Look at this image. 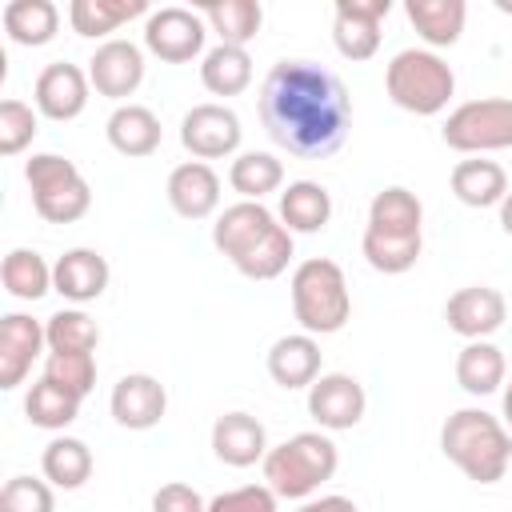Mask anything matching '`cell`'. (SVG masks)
<instances>
[{"mask_svg":"<svg viewBox=\"0 0 512 512\" xmlns=\"http://www.w3.org/2000/svg\"><path fill=\"white\" fill-rule=\"evenodd\" d=\"M208 512H276V492L268 484H244L208 500Z\"/></svg>","mask_w":512,"mask_h":512,"instance_id":"cell-41","label":"cell"},{"mask_svg":"<svg viewBox=\"0 0 512 512\" xmlns=\"http://www.w3.org/2000/svg\"><path fill=\"white\" fill-rule=\"evenodd\" d=\"M228 184L244 200H264L268 192H276L284 184V164L272 152H240L228 168Z\"/></svg>","mask_w":512,"mask_h":512,"instance_id":"cell-35","label":"cell"},{"mask_svg":"<svg viewBox=\"0 0 512 512\" xmlns=\"http://www.w3.org/2000/svg\"><path fill=\"white\" fill-rule=\"evenodd\" d=\"M440 452L476 484H496L512 460V432L484 408H456L440 428Z\"/></svg>","mask_w":512,"mask_h":512,"instance_id":"cell-3","label":"cell"},{"mask_svg":"<svg viewBox=\"0 0 512 512\" xmlns=\"http://www.w3.org/2000/svg\"><path fill=\"white\" fill-rule=\"evenodd\" d=\"M108 408H112V420H116L120 428H128V432H148V428H156V424L164 420V412H168V392H164V384H160L156 376H148V372H128V376L116 380Z\"/></svg>","mask_w":512,"mask_h":512,"instance_id":"cell-14","label":"cell"},{"mask_svg":"<svg viewBox=\"0 0 512 512\" xmlns=\"http://www.w3.org/2000/svg\"><path fill=\"white\" fill-rule=\"evenodd\" d=\"M24 412H28V420H32L36 428L60 432V428H68V424L80 416V396L64 392V388L52 384L48 376H40V380L28 388V396H24Z\"/></svg>","mask_w":512,"mask_h":512,"instance_id":"cell-34","label":"cell"},{"mask_svg":"<svg viewBox=\"0 0 512 512\" xmlns=\"http://www.w3.org/2000/svg\"><path fill=\"white\" fill-rule=\"evenodd\" d=\"M444 320L456 336L464 340H488L492 332L504 328L508 320V300L500 288H488V284H468L460 292L448 296L444 304Z\"/></svg>","mask_w":512,"mask_h":512,"instance_id":"cell-13","label":"cell"},{"mask_svg":"<svg viewBox=\"0 0 512 512\" xmlns=\"http://www.w3.org/2000/svg\"><path fill=\"white\" fill-rule=\"evenodd\" d=\"M88 88H92V80L84 68L56 60L36 76L32 100H36V112L48 120H76L88 108Z\"/></svg>","mask_w":512,"mask_h":512,"instance_id":"cell-16","label":"cell"},{"mask_svg":"<svg viewBox=\"0 0 512 512\" xmlns=\"http://www.w3.org/2000/svg\"><path fill=\"white\" fill-rule=\"evenodd\" d=\"M44 332H48V352H96L100 344L96 320L80 308H60L56 316H48Z\"/></svg>","mask_w":512,"mask_h":512,"instance_id":"cell-37","label":"cell"},{"mask_svg":"<svg viewBox=\"0 0 512 512\" xmlns=\"http://www.w3.org/2000/svg\"><path fill=\"white\" fill-rule=\"evenodd\" d=\"M240 136H244L240 116L228 104H196L180 120V144L204 164L232 156L240 148Z\"/></svg>","mask_w":512,"mask_h":512,"instance_id":"cell-10","label":"cell"},{"mask_svg":"<svg viewBox=\"0 0 512 512\" xmlns=\"http://www.w3.org/2000/svg\"><path fill=\"white\" fill-rule=\"evenodd\" d=\"M268 376L296 392V388H312L324 372H320V344L316 336L308 332H292V336H280L272 348H268Z\"/></svg>","mask_w":512,"mask_h":512,"instance_id":"cell-21","label":"cell"},{"mask_svg":"<svg viewBox=\"0 0 512 512\" xmlns=\"http://www.w3.org/2000/svg\"><path fill=\"white\" fill-rule=\"evenodd\" d=\"M408 24L420 32V40L428 48H452L464 32L468 20V4L464 0H408L404 4Z\"/></svg>","mask_w":512,"mask_h":512,"instance_id":"cell-23","label":"cell"},{"mask_svg":"<svg viewBox=\"0 0 512 512\" xmlns=\"http://www.w3.org/2000/svg\"><path fill=\"white\" fill-rule=\"evenodd\" d=\"M88 80L100 96L124 100L144 84V52L132 40H104L88 60Z\"/></svg>","mask_w":512,"mask_h":512,"instance_id":"cell-15","label":"cell"},{"mask_svg":"<svg viewBox=\"0 0 512 512\" xmlns=\"http://www.w3.org/2000/svg\"><path fill=\"white\" fill-rule=\"evenodd\" d=\"M24 180H28L36 216L48 224H76L92 208V188L84 172L60 152H36L24 164Z\"/></svg>","mask_w":512,"mask_h":512,"instance_id":"cell-7","label":"cell"},{"mask_svg":"<svg viewBox=\"0 0 512 512\" xmlns=\"http://www.w3.org/2000/svg\"><path fill=\"white\" fill-rule=\"evenodd\" d=\"M212 452L228 468H252L256 460L264 464V456H268L264 424L256 416H248V412H224V416H216V424H212Z\"/></svg>","mask_w":512,"mask_h":512,"instance_id":"cell-20","label":"cell"},{"mask_svg":"<svg viewBox=\"0 0 512 512\" xmlns=\"http://www.w3.org/2000/svg\"><path fill=\"white\" fill-rule=\"evenodd\" d=\"M48 348V332L28 312H8L0 320V388L24 384L32 372V360Z\"/></svg>","mask_w":512,"mask_h":512,"instance_id":"cell-17","label":"cell"},{"mask_svg":"<svg viewBox=\"0 0 512 512\" xmlns=\"http://www.w3.org/2000/svg\"><path fill=\"white\" fill-rule=\"evenodd\" d=\"M104 132H108V144H112L120 156H132V160L152 156V152L160 148V140H164V128H160L156 112L144 108V104H120V108L108 116Z\"/></svg>","mask_w":512,"mask_h":512,"instance_id":"cell-22","label":"cell"},{"mask_svg":"<svg viewBox=\"0 0 512 512\" xmlns=\"http://www.w3.org/2000/svg\"><path fill=\"white\" fill-rule=\"evenodd\" d=\"M504 352L492 344V340H468L456 356V384L468 392V396H492L504 388Z\"/></svg>","mask_w":512,"mask_h":512,"instance_id":"cell-26","label":"cell"},{"mask_svg":"<svg viewBox=\"0 0 512 512\" xmlns=\"http://www.w3.org/2000/svg\"><path fill=\"white\" fill-rule=\"evenodd\" d=\"M200 84L212 96H240L252 84V56H248V48H232V44L208 48L204 60H200Z\"/></svg>","mask_w":512,"mask_h":512,"instance_id":"cell-31","label":"cell"},{"mask_svg":"<svg viewBox=\"0 0 512 512\" xmlns=\"http://www.w3.org/2000/svg\"><path fill=\"white\" fill-rule=\"evenodd\" d=\"M0 512H56V496L48 480L12 476L0 488Z\"/></svg>","mask_w":512,"mask_h":512,"instance_id":"cell-40","label":"cell"},{"mask_svg":"<svg viewBox=\"0 0 512 512\" xmlns=\"http://www.w3.org/2000/svg\"><path fill=\"white\" fill-rule=\"evenodd\" d=\"M440 136L448 148L468 152V156L504 152V148H512V100L508 96L468 100V104L448 112Z\"/></svg>","mask_w":512,"mask_h":512,"instance_id":"cell-8","label":"cell"},{"mask_svg":"<svg viewBox=\"0 0 512 512\" xmlns=\"http://www.w3.org/2000/svg\"><path fill=\"white\" fill-rule=\"evenodd\" d=\"M448 184H452V196L460 204H468V208H492V204H500L508 196L504 168L496 160H480V156L476 160H460L452 168Z\"/></svg>","mask_w":512,"mask_h":512,"instance_id":"cell-25","label":"cell"},{"mask_svg":"<svg viewBox=\"0 0 512 512\" xmlns=\"http://www.w3.org/2000/svg\"><path fill=\"white\" fill-rule=\"evenodd\" d=\"M292 316L308 336H332L352 316V292L344 268L328 256H312L292 272Z\"/></svg>","mask_w":512,"mask_h":512,"instance_id":"cell-4","label":"cell"},{"mask_svg":"<svg viewBox=\"0 0 512 512\" xmlns=\"http://www.w3.org/2000/svg\"><path fill=\"white\" fill-rule=\"evenodd\" d=\"M420 220H424L420 196L400 184L380 188L368 204V232H380V236H420Z\"/></svg>","mask_w":512,"mask_h":512,"instance_id":"cell-24","label":"cell"},{"mask_svg":"<svg viewBox=\"0 0 512 512\" xmlns=\"http://www.w3.org/2000/svg\"><path fill=\"white\" fill-rule=\"evenodd\" d=\"M40 468H44V480L52 488L72 492V488L88 484V476H92V448L76 436H56V440L44 444Z\"/></svg>","mask_w":512,"mask_h":512,"instance_id":"cell-32","label":"cell"},{"mask_svg":"<svg viewBox=\"0 0 512 512\" xmlns=\"http://www.w3.org/2000/svg\"><path fill=\"white\" fill-rule=\"evenodd\" d=\"M0 24L8 32L12 44H24V48H40L56 36L60 28V8L52 0H8L4 12H0Z\"/></svg>","mask_w":512,"mask_h":512,"instance_id":"cell-27","label":"cell"},{"mask_svg":"<svg viewBox=\"0 0 512 512\" xmlns=\"http://www.w3.org/2000/svg\"><path fill=\"white\" fill-rule=\"evenodd\" d=\"M260 120L288 156L324 160L348 140L352 100L336 72L312 60H280L260 84Z\"/></svg>","mask_w":512,"mask_h":512,"instance_id":"cell-1","label":"cell"},{"mask_svg":"<svg viewBox=\"0 0 512 512\" xmlns=\"http://www.w3.org/2000/svg\"><path fill=\"white\" fill-rule=\"evenodd\" d=\"M204 16L192 12V8H180V4H168V8H156L148 12L144 20V48L168 64H188L204 52Z\"/></svg>","mask_w":512,"mask_h":512,"instance_id":"cell-9","label":"cell"},{"mask_svg":"<svg viewBox=\"0 0 512 512\" xmlns=\"http://www.w3.org/2000/svg\"><path fill=\"white\" fill-rule=\"evenodd\" d=\"M200 16L220 36V44H232V48H244L248 40H256L264 24V8L256 0H208Z\"/></svg>","mask_w":512,"mask_h":512,"instance_id":"cell-30","label":"cell"},{"mask_svg":"<svg viewBox=\"0 0 512 512\" xmlns=\"http://www.w3.org/2000/svg\"><path fill=\"white\" fill-rule=\"evenodd\" d=\"M332 220V196L316 180H296L280 192V224L288 232H320Z\"/></svg>","mask_w":512,"mask_h":512,"instance_id":"cell-28","label":"cell"},{"mask_svg":"<svg viewBox=\"0 0 512 512\" xmlns=\"http://www.w3.org/2000/svg\"><path fill=\"white\" fill-rule=\"evenodd\" d=\"M360 252H364V260H368L376 272L400 276V272L416 268V260H420V252H424V236H380V232H368V228H364Z\"/></svg>","mask_w":512,"mask_h":512,"instance_id":"cell-36","label":"cell"},{"mask_svg":"<svg viewBox=\"0 0 512 512\" xmlns=\"http://www.w3.org/2000/svg\"><path fill=\"white\" fill-rule=\"evenodd\" d=\"M0 280H4L8 296H16V300H40V296L52 292V264L40 252H32V248H12L4 256Z\"/></svg>","mask_w":512,"mask_h":512,"instance_id":"cell-33","label":"cell"},{"mask_svg":"<svg viewBox=\"0 0 512 512\" xmlns=\"http://www.w3.org/2000/svg\"><path fill=\"white\" fill-rule=\"evenodd\" d=\"M44 376L60 384L72 396H88L96 388V356L92 352H48L44 356Z\"/></svg>","mask_w":512,"mask_h":512,"instance_id":"cell-38","label":"cell"},{"mask_svg":"<svg viewBox=\"0 0 512 512\" xmlns=\"http://www.w3.org/2000/svg\"><path fill=\"white\" fill-rule=\"evenodd\" d=\"M340 468V452L324 432H296L284 444L268 448L264 456V480L284 500L312 496L324 480H332Z\"/></svg>","mask_w":512,"mask_h":512,"instance_id":"cell-5","label":"cell"},{"mask_svg":"<svg viewBox=\"0 0 512 512\" xmlns=\"http://www.w3.org/2000/svg\"><path fill=\"white\" fill-rule=\"evenodd\" d=\"M108 276H112V268L96 248H68L52 264V292H60L72 304H88V300L104 296Z\"/></svg>","mask_w":512,"mask_h":512,"instance_id":"cell-19","label":"cell"},{"mask_svg":"<svg viewBox=\"0 0 512 512\" xmlns=\"http://www.w3.org/2000/svg\"><path fill=\"white\" fill-rule=\"evenodd\" d=\"M136 16H148V4L144 0H72L68 4V24L76 36H108L116 32L120 24L136 20Z\"/></svg>","mask_w":512,"mask_h":512,"instance_id":"cell-29","label":"cell"},{"mask_svg":"<svg viewBox=\"0 0 512 512\" xmlns=\"http://www.w3.org/2000/svg\"><path fill=\"white\" fill-rule=\"evenodd\" d=\"M296 512H360L348 496H320V500H304Z\"/></svg>","mask_w":512,"mask_h":512,"instance_id":"cell-43","label":"cell"},{"mask_svg":"<svg viewBox=\"0 0 512 512\" xmlns=\"http://www.w3.org/2000/svg\"><path fill=\"white\" fill-rule=\"evenodd\" d=\"M504 428L512 432V380L504 384Z\"/></svg>","mask_w":512,"mask_h":512,"instance_id":"cell-45","label":"cell"},{"mask_svg":"<svg viewBox=\"0 0 512 512\" xmlns=\"http://www.w3.org/2000/svg\"><path fill=\"white\" fill-rule=\"evenodd\" d=\"M388 100L412 116H436L448 108L456 92V76L448 60H440L432 48H400L384 68Z\"/></svg>","mask_w":512,"mask_h":512,"instance_id":"cell-6","label":"cell"},{"mask_svg":"<svg viewBox=\"0 0 512 512\" xmlns=\"http://www.w3.org/2000/svg\"><path fill=\"white\" fill-rule=\"evenodd\" d=\"M364 408H368V396H364V384L348 372H324L312 388H308V416L328 428V432H348L364 420Z\"/></svg>","mask_w":512,"mask_h":512,"instance_id":"cell-11","label":"cell"},{"mask_svg":"<svg viewBox=\"0 0 512 512\" xmlns=\"http://www.w3.org/2000/svg\"><path fill=\"white\" fill-rule=\"evenodd\" d=\"M212 244L248 280H276L292 260V232L260 200L228 204L212 224Z\"/></svg>","mask_w":512,"mask_h":512,"instance_id":"cell-2","label":"cell"},{"mask_svg":"<svg viewBox=\"0 0 512 512\" xmlns=\"http://www.w3.org/2000/svg\"><path fill=\"white\" fill-rule=\"evenodd\" d=\"M500 228L512 236V188H508V196L500 200Z\"/></svg>","mask_w":512,"mask_h":512,"instance_id":"cell-44","label":"cell"},{"mask_svg":"<svg viewBox=\"0 0 512 512\" xmlns=\"http://www.w3.org/2000/svg\"><path fill=\"white\" fill-rule=\"evenodd\" d=\"M392 12L388 0H340L332 8V40L344 60H372L380 48V20Z\"/></svg>","mask_w":512,"mask_h":512,"instance_id":"cell-12","label":"cell"},{"mask_svg":"<svg viewBox=\"0 0 512 512\" xmlns=\"http://www.w3.org/2000/svg\"><path fill=\"white\" fill-rule=\"evenodd\" d=\"M152 512H208V504H204V496H200L192 484L172 480V484L156 488V496H152Z\"/></svg>","mask_w":512,"mask_h":512,"instance_id":"cell-42","label":"cell"},{"mask_svg":"<svg viewBox=\"0 0 512 512\" xmlns=\"http://www.w3.org/2000/svg\"><path fill=\"white\" fill-rule=\"evenodd\" d=\"M168 204L184 220H208L220 208V176L204 160H184L168 172Z\"/></svg>","mask_w":512,"mask_h":512,"instance_id":"cell-18","label":"cell"},{"mask_svg":"<svg viewBox=\"0 0 512 512\" xmlns=\"http://www.w3.org/2000/svg\"><path fill=\"white\" fill-rule=\"evenodd\" d=\"M40 132V112L16 96L0 100V156H20Z\"/></svg>","mask_w":512,"mask_h":512,"instance_id":"cell-39","label":"cell"}]
</instances>
